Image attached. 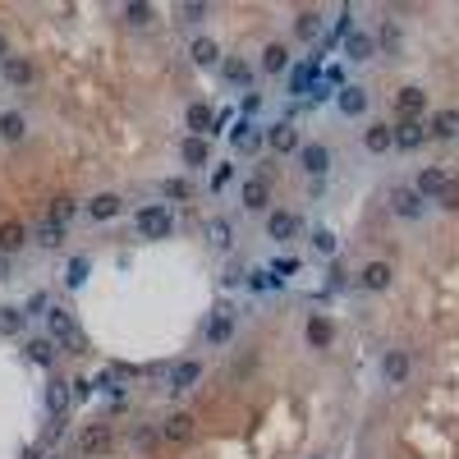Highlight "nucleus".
<instances>
[{
    "mask_svg": "<svg viewBox=\"0 0 459 459\" xmlns=\"http://www.w3.org/2000/svg\"><path fill=\"white\" fill-rule=\"evenodd\" d=\"M115 450V427L110 423H88L78 432V455H106Z\"/></svg>",
    "mask_w": 459,
    "mask_h": 459,
    "instance_id": "f257e3e1",
    "label": "nucleus"
},
{
    "mask_svg": "<svg viewBox=\"0 0 459 459\" xmlns=\"http://www.w3.org/2000/svg\"><path fill=\"white\" fill-rule=\"evenodd\" d=\"M138 230H142V239H165V234L175 230V220H170V211L156 202V207H142L138 211Z\"/></svg>",
    "mask_w": 459,
    "mask_h": 459,
    "instance_id": "f03ea898",
    "label": "nucleus"
},
{
    "mask_svg": "<svg viewBox=\"0 0 459 459\" xmlns=\"http://www.w3.org/2000/svg\"><path fill=\"white\" fill-rule=\"evenodd\" d=\"M391 133H395V147H400V152H414V147L427 142V124L409 120V115H400V124H391Z\"/></svg>",
    "mask_w": 459,
    "mask_h": 459,
    "instance_id": "7ed1b4c3",
    "label": "nucleus"
},
{
    "mask_svg": "<svg viewBox=\"0 0 459 459\" xmlns=\"http://www.w3.org/2000/svg\"><path fill=\"white\" fill-rule=\"evenodd\" d=\"M391 211L400 220H418L427 211V197L418 193V188H395V193H391Z\"/></svg>",
    "mask_w": 459,
    "mask_h": 459,
    "instance_id": "20e7f679",
    "label": "nucleus"
},
{
    "mask_svg": "<svg viewBox=\"0 0 459 459\" xmlns=\"http://www.w3.org/2000/svg\"><path fill=\"white\" fill-rule=\"evenodd\" d=\"M193 432H197V423H193V414H184V409H179V414H170V418L161 423V437L175 441V446H188V441H193Z\"/></svg>",
    "mask_w": 459,
    "mask_h": 459,
    "instance_id": "39448f33",
    "label": "nucleus"
},
{
    "mask_svg": "<svg viewBox=\"0 0 459 459\" xmlns=\"http://www.w3.org/2000/svg\"><path fill=\"white\" fill-rule=\"evenodd\" d=\"M299 230H303V220H299L294 211H271V216H266V234H271L276 243H289Z\"/></svg>",
    "mask_w": 459,
    "mask_h": 459,
    "instance_id": "423d86ee",
    "label": "nucleus"
},
{
    "mask_svg": "<svg viewBox=\"0 0 459 459\" xmlns=\"http://www.w3.org/2000/svg\"><path fill=\"white\" fill-rule=\"evenodd\" d=\"M409 372H414V359H409L405 349H391V354L382 359V377H386L391 386H405V382H409Z\"/></svg>",
    "mask_w": 459,
    "mask_h": 459,
    "instance_id": "0eeeda50",
    "label": "nucleus"
},
{
    "mask_svg": "<svg viewBox=\"0 0 459 459\" xmlns=\"http://www.w3.org/2000/svg\"><path fill=\"white\" fill-rule=\"evenodd\" d=\"M46 331H51V340H74L78 322H74L69 308H46Z\"/></svg>",
    "mask_w": 459,
    "mask_h": 459,
    "instance_id": "6e6552de",
    "label": "nucleus"
},
{
    "mask_svg": "<svg viewBox=\"0 0 459 459\" xmlns=\"http://www.w3.org/2000/svg\"><path fill=\"white\" fill-rule=\"evenodd\" d=\"M197 377H202V363H197V359L175 363V368H170V391H175V395L193 391V386H197Z\"/></svg>",
    "mask_w": 459,
    "mask_h": 459,
    "instance_id": "1a4fd4ad",
    "label": "nucleus"
},
{
    "mask_svg": "<svg viewBox=\"0 0 459 459\" xmlns=\"http://www.w3.org/2000/svg\"><path fill=\"white\" fill-rule=\"evenodd\" d=\"M299 165H303L308 175H326V170H331V152L322 147V142H303V147H299Z\"/></svg>",
    "mask_w": 459,
    "mask_h": 459,
    "instance_id": "9d476101",
    "label": "nucleus"
},
{
    "mask_svg": "<svg viewBox=\"0 0 459 459\" xmlns=\"http://www.w3.org/2000/svg\"><path fill=\"white\" fill-rule=\"evenodd\" d=\"M418 193H423V197H441V193H446V188H450V170H441V165H427V170H423V175H418Z\"/></svg>",
    "mask_w": 459,
    "mask_h": 459,
    "instance_id": "9b49d317",
    "label": "nucleus"
},
{
    "mask_svg": "<svg viewBox=\"0 0 459 459\" xmlns=\"http://www.w3.org/2000/svg\"><path fill=\"white\" fill-rule=\"evenodd\" d=\"M299 147H303V138H299V129L289 120H280L271 129V152H280V156H289V152H299Z\"/></svg>",
    "mask_w": 459,
    "mask_h": 459,
    "instance_id": "f8f14e48",
    "label": "nucleus"
},
{
    "mask_svg": "<svg viewBox=\"0 0 459 459\" xmlns=\"http://www.w3.org/2000/svg\"><path fill=\"white\" fill-rule=\"evenodd\" d=\"M336 106H340V115L359 120L363 110H368V88H340L336 92Z\"/></svg>",
    "mask_w": 459,
    "mask_h": 459,
    "instance_id": "ddd939ff",
    "label": "nucleus"
},
{
    "mask_svg": "<svg viewBox=\"0 0 459 459\" xmlns=\"http://www.w3.org/2000/svg\"><path fill=\"white\" fill-rule=\"evenodd\" d=\"M266 197H271V184H266V175H253L248 184H243L239 202H243L248 211H262V207H266Z\"/></svg>",
    "mask_w": 459,
    "mask_h": 459,
    "instance_id": "4468645a",
    "label": "nucleus"
},
{
    "mask_svg": "<svg viewBox=\"0 0 459 459\" xmlns=\"http://www.w3.org/2000/svg\"><path fill=\"white\" fill-rule=\"evenodd\" d=\"M317 69H322V55H313L308 65H299L294 74H289V92H294V97H303V92H313V83H317Z\"/></svg>",
    "mask_w": 459,
    "mask_h": 459,
    "instance_id": "2eb2a0df",
    "label": "nucleus"
},
{
    "mask_svg": "<svg viewBox=\"0 0 459 459\" xmlns=\"http://www.w3.org/2000/svg\"><path fill=\"white\" fill-rule=\"evenodd\" d=\"M120 211H124L120 193H97V197L88 202V216H92V220H115Z\"/></svg>",
    "mask_w": 459,
    "mask_h": 459,
    "instance_id": "dca6fc26",
    "label": "nucleus"
},
{
    "mask_svg": "<svg viewBox=\"0 0 459 459\" xmlns=\"http://www.w3.org/2000/svg\"><path fill=\"white\" fill-rule=\"evenodd\" d=\"M0 69H5V83H19V88H28V83L37 78L33 60H23V55H10V60H5Z\"/></svg>",
    "mask_w": 459,
    "mask_h": 459,
    "instance_id": "f3484780",
    "label": "nucleus"
},
{
    "mask_svg": "<svg viewBox=\"0 0 459 459\" xmlns=\"http://www.w3.org/2000/svg\"><path fill=\"white\" fill-rule=\"evenodd\" d=\"M427 138H459V110H437L427 124Z\"/></svg>",
    "mask_w": 459,
    "mask_h": 459,
    "instance_id": "a211bd4d",
    "label": "nucleus"
},
{
    "mask_svg": "<svg viewBox=\"0 0 459 459\" xmlns=\"http://www.w3.org/2000/svg\"><path fill=\"white\" fill-rule=\"evenodd\" d=\"M395 106H400V115H409V120H418L427 106V92L423 88H400L395 92Z\"/></svg>",
    "mask_w": 459,
    "mask_h": 459,
    "instance_id": "6ab92c4d",
    "label": "nucleus"
},
{
    "mask_svg": "<svg viewBox=\"0 0 459 459\" xmlns=\"http://www.w3.org/2000/svg\"><path fill=\"white\" fill-rule=\"evenodd\" d=\"M23 243H28V230H23L19 220H5V225H0V253H5V257H14Z\"/></svg>",
    "mask_w": 459,
    "mask_h": 459,
    "instance_id": "aec40b11",
    "label": "nucleus"
},
{
    "mask_svg": "<svg viewBox=\"0 0 459 459\" xmlns=\"http://www.w3.org/2000/svg\"><path fill=\"white\" fill-rule=\"evenodd\" d=\"M69 400H74V386H69V382H51V386H46V409H51L55 418L69 409Z\"/></svg>",
    "mask_w": 459,
    "mask_h": 459,
    "instance_id": "412c9836",
    "label": "nucleus"
},
{
    "mask_svg": "<svg viewBox=\"0 0 459 459\" xmlns=\"http://www.w3.org/2000/svg\"><path fill=\"white\" fill-rule=\"evenodd\" d=\"M262 138H266V133L257 129V124H239V129H234V152H243V156L257 152V147H262Z\"/></svg>",
    "mask_w": 459,
    "mask_h": 459,
    "instance_id": "4be33fe9",
    "label": "nucleus"
},
{
    "mask_svg": "<svg viewBox=\"0 0 459 459\" xmlns=\"http://www.w3.org/2000/svg\"><path fill=\"white\" fill-rule=\"evenodd\" d=\"M345 55H349V60H372V55H377V37H368V33H354L349 42H345Z\"/></svg>",
    "mask_w": 459,
    "mask_h": 459,
    "instance_id": "5701e85b",
    "label": "nucleus"
},
{
    "mask_svg": "<svg viewBox=\"0 0 459 459\" xmlns=\"http://www.w3.org/2000/svg\"><path fill=\"white\" fill-rule=\"evenodd\" d=\"M23 133H28V120H23L19 110H5V115H0V138H5V142H23Z\"/></svg>",
    "mask_w": 459,
    "mask_h": 459,
    "instance_id": "b1692460",
    "label": "nucleus"
},
{
    "mask_svg": "<svg viewBox=\"0 0 459 459\" xmlns=\"http://www.w3.org/2000/svg\"><path fill=\"white\" fill-rule=\"evenodd\" d=\"M211 120H216V115H211L202 101H193V106H188V129H193V138H207V133H211Z\"/></svg>",
    "mask_w": 459,
    "mask_h": 459,
    "instance_id": "393cba45",
    "label": "nucleus"
},
{
    "mask_svg": "<svg viewBox=\"0 0 459 459\" xmlns=\"http://www.w3.org/2000/svg\"><path fill=\"white\" fill-rule=\"evenodd\" d=\"M363 147H368V152H386V147H395L391 124H372V129L363 133Z\"/></svg>",
    "mask_w": 459,
    "mask_h": 459,
    "instance_id": "a878e982",
    "label": "nucleus"
},
{
    "mask_svg": "<svg viewBox=\"0 0 459 459\" xmlns=\"http://www.w3.org/2000/svg\"><path fill=\"white\" fill-rule=\"evenodd\" d=\"M359 280L368 285V289H386V285H391V266H386V262H368L359 271Z\"/></svg>",
    "mask_w": 459,
    "mask_h": 459,
    "instance_id": "bb28decb",
    "label": "nucleus"
},
{
    "mask_svg": "<svg viewBox=\"0 0 459 459\" xmlns=\"http://www.w3.org/2000/svg\"><path fill=\"white\" fill-rule=\"evenodd\" d=\"M37 243H42L46 253H55L60 243H65V225H55V220H42V225H37Z\"/></svg>",
    "mask_w": 459,
    "mask_h": 459,
    "instance_id": "cd10ccee",
    "label": "nucleus"
},
{
    "mask_svg": "<svg viewBox=\"0 0 459 459\" xmlns=\"http://www.w3.org/2000/svg\"><path fill=\"white\" fill-rule=\"evenodd\" d=\"M207 156H211V147H207V138H184V165H207Z\"/></svg>",
    "mask_w": 459,
    "mask_h": 459,
    "instance_id": "c85d7f7f",
    "label": "nucleus"
},
{
    "mask_svg": "<svg viewBox=\"0 0 459 459\" xmlns=\"http://www.w3.org/2000/svg\"><path fill=\"white\" fill-rule=\"evenodd\" d=\"M230 336H234V317H230V313H216L211 326H207V340H211V345H225Z\"/></svg>",
    "mask_w": 459,
    "mask_h": 459,
    "instance_id": "c756f323",
    "label": "nucleus"
},
{
    "mask_svg": "<svg viewBox=\"0 0 459 459\" xmlns=\"http://www.w3.org/2000/svg\"><path fill=\"white\" fill-rule=\"evenodd\" d=\"M216 60H220V46L211 42V37H197V42H193V65L207 69V65H216Z\"/></svg>",
    "mask_w": 459,
    "mask_h": 459,
    "instance_id": "7c9ffc66",
    "label": "nucleus"
},
{
    "mask_svg": "<svg viewBox=\"0 0 459 459\" xmlns=\"http://www.w3.org/2000/svg\"><path fill=\"white\" fill-rule=\"evenodd\" d=\"M317 28H322V14H317V10H299V19H294V33L303 37V42H313V37H317Z\"/></svg>",
    "mask_w": 459,
    "mask_h": 459,
    "instance_id": "2f4dec72",
    "label": "nucleus"
},
{
    "mask_svg": "<svg viewBox=\"0 0 459 459\" xmlns=\"http://www.w3.org/2000/svg\"><path fill=\"white\" fill-rule=\"evenodd\" d=\"M28 359L42 363V368H51V363H55V340L51 336H46V340H28Z\"/></svg>",
    "mask_w": 459,
    "mask_h": 459,
    "instance_id": "473e14b6",
    "label": "nucleus"
},
{
    "mask_svg": "<svg viewBox=\"0 0 459 459\" xmlns=\"http://www.w3.org/2000/svg\"><path fill=\"white\" fill-rule=\"evenodd\" d=\"M207 239L216 243V248H230V243H234V230H230V220H225V216L207 220Z\"/></svg>",
    "mask_w": 459,
    "mask_h": 459,
    "instance_id": "72a5a7b5",
    "label": "nucleus"
},
{
    "mask_svg": "<svg viewBox=\"0 0 459 459\" xmlns=\"http://www.w3.org/2000/svg\"><path fill=\"white\" fill-rule=\"evenodd\" d=\"M285 65H289V51H285L280 42H271V46H266V55H262V69H266V74H280Z\"/></svg>",
    "mask_w": 459,
    "mask_h": 459,
    "instance_id": "f704fd0d",
    "label": "nucleus"
},
{
    "mask_svg": "<svg viewBox=\"0 0 459 459\" xmlns=\"http://www.w3.org/2000/svg\"><path fill=\"white\" fill-rule=\"evenodd\" d=\"M74 216H78V202H74V197H55V202H51V220H55V225H69Z\"/></svg>",
    "mask_w": 459,
    "mask_h": 459,
    "instance_id": "c9c22d12",
    "label": "nucleus"
},
{
    "mask_svg": "<svg viewBox=\"0 0 459 459\" xmlns=\"http://www.w3.org/2000/svg\"><path fill=\"white\" fill-rule=\"evenodd\" d=\"M23 317H28V313H19V308H0V336H19Z\"/></svg>",
    "mask_w": 459,
    "mask_h": 459,
    "instance_id": "e433bc0d",
    "label": "nucleus"
},
{
    "mask_svg": "<svg viewBox=\"0 0 459 459\" xmlns=\"http://www.w3.org/2000/svg\"><path fill=\"white\" fill-rule=\"evenodd\" d=\"M220 74H225V83H239V88H243V83L253 78V69L243 65V60H225V65H220Z\"/></svg>",
    "mask_w": 459,
    "mask_h": 459,
    "instance_id": "4c0bfd02",
    "label": "nucleus"
},
{
    "mask_svg": "<svg viewBox=\"0 0 459 459\" xmlns=\"http://www.w3.org/2000/svg\"><path fill=\"white\" fill-rule=\"evenodd\" d=\"M88 271H92V266H88V257H74V262L65 266V285H69V289H78V285L88 280Z\"/></svg>",
    "mask_w": 459,
    "mask_h": 459,
    "instance_id": "58836bf2",
    "label": "nucleus"
},
{
    "mask_svg": "<svg viewBox=\"0 0 459 459\" xmlns=\"http://www.w3.org/2000/svg\"><path fill=\"white\" fill-rule=\"evenodd\" d=\"M308 340H313L317 349H326V345H331V322L326 317H313V322H308Z\"/></svg>",
    "mask_w": 459,
    "mask_h": 459,
    "instance_id": "ea45409f",
    "label": "nucleus"
},
{
    "mask_svg": "<svg viewBox=\"0 0 459 459\" xmlns=\"http://www.w3.org/2000/svg\"><path fill=\"white\" fill-rule=\"evenodd\" d=\"M400 46H405L400 23H386V28H382V51H386V55H400Z\"/></svg>",
    "mask_w": 459,
    "mask_h": 459,
    "instance_id": "a19ab883",
    "label": "nucleus"
},
{
    "mask_svg": "<svg viewBox=\"0 0 459 459\" xmlns=\"http://www.w3.org/2000/svg\"><path fill=\"white\" fill-rule=\"evenodd\" d=\"M161 197H193V184H188V179H165Z\"/></svg>",
    "mask_w": 459,
    "mask_h": 459,
    "instance_id": "79ce46f5",
    "label": "nucleus"
},
{
    "mask_svg": "<svg viewBox=\"0 0 459 459\" xmlns=\"http://www.w3.org/2000/svg\"><path fill=\"white\" fill-rule=\"evenodd\" d=\"M124 19H129V23H152V5L133 0V5H124Z\"/></svg>",
    "mask_w": 459,
    "mask_h": 459,
    "instance_id": "37998d69",
    "label": "nucleus"
},
{
    "mask_svg": "<svg viewBox=\"0 0 459 459\" xmlns=\"http://www.w3.org/2000/svg\"><path fill=\"white\" fill-rule=\"evenodd\" d=\"M313 248H317V253H336V234H331V230H313Z\"/></svg>",
    "mask_w": 459,
    "mask_h": 459,
    "instance_id": "c03bdc74",
    "label": "nucleus"
},
{
    "mask_svg": "<svg viewBox=\"0 0 459 459\" xmlns=\"http://www.w3.org/2000/svg\"><path fill=\"white\" fill-rule=\"evenodd\" d=\"M441 207H446V211H459V179H450V188L441 193Z\"/></svg>",
    "mask_w": 459,
    "mask_h": 459,
    "instance_id": "a18cd8bd",
    "label": "nucleus"
},
{
    "mask_svg": "<svg viewBox=\"0 0 459 459\" xmlns=\"http://www.w3.org/2000/svg\"><path fill=\"white\" fill-rule=\"evenodd\" d=\"M133 446H138V450H152L156 446V432H152V427H138V432H133Z\"/></svg>",
    "mask_w": 459,
    "mask_h": 459,
    "instance_id": "49530a36",
    "label": "nucleus"
},
{
    "mask_svg": "<svg viewBox=\"0 0 459 459\" xmlns=\"http://www.w3.org/2000/svg\"><path fill=\"white\" fill-rule=\"evenodd\" d=\"M280 285V276H271V271H253V289H276Z\"/></svg>",
    "mask_w": 459,
    "mask_h": 459,
    "instance_id": "de8ad7c7",
    "label": "nucleus"
},
{
    "mask_svg": "<svg viewBox=\"0 0 459 459\" xmlns=\"http://www.w3.org/2000/svg\"><path fill=\"white\" fill-rule=\"evenodd\" d=\"M230 179H234V165H220L216 175H211V188H216V193H220V188H225Z\"/></svg>",
    "mask_w": 459,
    "mask_h": 459,
    "instance_id": "09e8293b",
    "label": "nucleus"
},
{
    "mask_svg": "<svg viewBox=\"0 0 459 459\" xmlns=\"http://www.w3.org/2000/svg\"><path fill=\"white\" fill-rule=\"evenodd\" d=\"M326 276H331V280H326V285H331V289H345V285H349V276L340 271V266H331V271H326Z\"/></svg>",
    "mask_w": 459,
    "mask_h": 459,
    "instance_id": "8fccbe9b",
    "label": "nucleus"
},
{
    "mask_svg": "<svg viewBox=\"0 0 459 459\" xmlns=\"http://www.w3.org/2000/svg\"><path fill=\"white\" fill-rule=\"evenodd\" d=\"M336 83L345 88V69H340V65H331V69H326V88H336Z\"/></svg>",
    "mask_w": 459,
    "mask_h": 459,
    "instance_id": "3c124183",
    "label": "nucleus"
},
{
    "mask_svg": "<svg viewBox=\"0 0 459 459\" xmlns=\"http://www.w3.org/2000/svg\"><path fill=\"white\" fill-rule=\"evenodd\" d=\"M69 386H74V400H88L92 395V382H69Z\"/></svg>",
    "mask_w": 459,
    "mask_h": 459,
    "instance_id": "603ef678",
    "label": "nucleus"
},
{
    "mask_svg": "<svg viewBox=\"0 0 459 459\" xmlns=\"http://www.w3.org/2000/svg\"><path fill=\"white\" fill-rule=\"evenodd\" d=\"M5 60H10V37L0 33V65H5Z\"/></svg>",
    "mask_w": 459,
    "mask_h": 459,
    "instance_id": "864d4df0",
    "label": "nucleus"
},
{
    "mask_svg": "<svg viewBox=\"0 0 459 459\" xmlns=\"http://www.w3.org/2000/svg\"><path fill=\"white\" fill-rule=\"evenodd\" d=\"M5 276H10V262H5V257H0V280H5Z\"/></svg>",
    "mask_w": 459,
    "mask_h": 459,
    "instance_id": "5fc2aeb1",
    "label": "nucleus"
},
{
    "mask_svg": "<svg viewBox=\"0 0 459 459\" xmlns=\"http://www.w3.org/2000/svg\"><path fill=\"white\" fill-rule=\"evenodd\" d=\"M28 459H42V455H28Z\"/></svg>",
    "mask_w": 459,
    "mask_h": 459,
    "instance_id": "6e6d98bb",
    "label": "nucleus"
}]
</instances>
